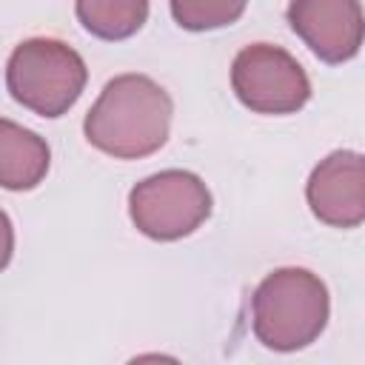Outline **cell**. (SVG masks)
Listing matches in <instances>:
<instances>
[{"label": "cell", "instance_id": "1", "mask_svg": "<svg viewBox=\"0 0 365 365\" xmlns=\"http://www.w3.org/2000/svg\"><path fill=\"white\" fill-rule=\"evenodd\" d=\"M171 97L145 74H120L106 83L83 120L86 140L117 160H140L160 151L171 128Z\"/></svg>", "mask_w": 365, "mask_h": 365}, {"label": "cell", "instance_id": "2", "mask_svg": "<svg viewBox=\"0 0 365 365\" xmlns=\"http://www.w3.org/2000/svg\"><path fill=\"white\" fill-rule=\"evenodd\" d=\"M325 282L308 268H277L254 291L251 319L257 339L271 351H299L328 325Z\"/></svg>", "mask_w": 365, "mask_h": 365}, {"label": "cell", "instance_id": "3", "mask_svg": "<svg viewBox=\"0 0 365 365\" xmlns=\"http://www.w3.org/2000/svg\"><path fill=\"white\" fill-rule=\"evenodd\" d=\"M88 68L83 57L54 37L23 40L6 63L9 94L40 117L66 114L83 94Z\"/></svg>", "mask_w": 365, "mask_h": 365}, {"label": "cell", "instance_id": "4", "mask_svg": "<svg viewBox=\"0 0 365 365\" xmlns=\"http://www.w3.org/2000/svg\"><path fill=\"white\" fill-rule=\"evenodd\" d=\"M211 214V191L191 171H160L128 194V217L140 234L171 242L194 234Z\"/></svg>", "mask_w": 365, "mask_h": 365}, {"label": "cell", "instance_id": "5", "mask_svg": "<svg viewBox=\"0 0 365 365\" xmlns=\"http://www.w3.org/2000/svg\"><path fill=\"white\" fill-rule=\"evenodd\" d=\"M237 100L257 114H294L311 97L305 68L279 46H245L231 66Z\"/></svg>", "mask_w": 365, "mask_h": 365}, {"label": "cell", "instance_id": "6", "mask_svg": "<svg viewBox=\"0 0 365 365\" xmlns=\"http://www.w3.org/2000/svg\"><path fill=\"white\" fill-rule=\"evenodd\" d=\"M288 23L322 63H345L359 54V0H291Z\"/></svg>", "mask_w": 365, "mask_h": 365}, {"label": "cell", "instance_id": "7", "mask_svg": "<svg viewBox=\"0 0 365 365\" xmlns=\"http://www.w3.org/2000/svg\"><path fill=\"white\" fill-rule=\"evenodd\" d=\"M314 217L334 228H356L365 220V160L356 151L328 154L305 185Z\"/></svg>", "mask_w": 365, "mask_h": 365}, {"label": "cell", "instance_id": "8", "mask_svg": "<svg viewBox=\"0 0 365 365\" xmlns=\"http://www.w3.org/2000/svg\"><path fill=\"white\" fill-rule=\"evenodd\" d=\"M51 163L46 140L0 117V188L31 191L43 182Z\"/></svg>", "mask_w": 365, "mask_h": 365}, {"label": "cell", "instance_id": "9", "mask_svg": "<svg viewBox=\"0 0 365 365\" xmlns=\"http://www.w3.org/2000/svg\"><path fill=\"white\" fill-rule=\"evenodd\" d=\"M148 0H77V20L100 40H125L143 29Z\"/></svg>", "mask_w": 365, "mask_h": 365}, {"label": "cell", "instance_id": "10", "mask_svg": "<svg viewBox=\"0 0 365 365\" xmlns=\"http://www.w3.org/2000/svg\"><path fill=\"white\" fill-rule=\"evenodd\" d=\"M177 26L188 31H211L242 17L248 0H168Z\"/></svg>", "mask_w": 365, "mask_h": 365}, {"label": "cell", "instance_id": "11", "mask_svg": "<svg viewBox=\"0 0 365 365\" xmlns=\"http://www.w3.org/2000/svg\"><path fill=\"white\" fill-rule=\"evenodd\" d=\"M11 254H14V231H11V220H9V214L0 208V271L11 262Z\"/></svg>", "mask_w": 365, "mask_h": 365}]
</instances>
